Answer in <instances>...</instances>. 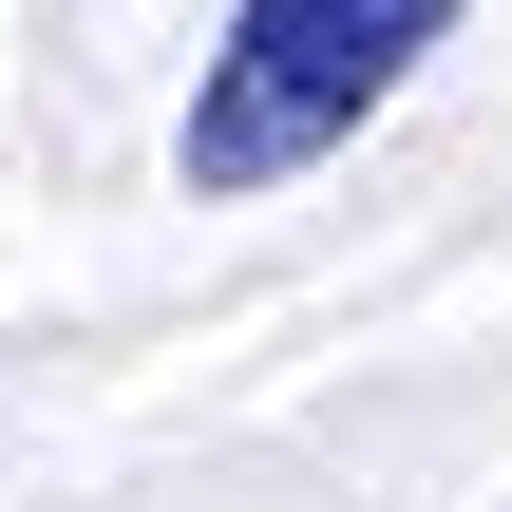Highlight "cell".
<instances>
[{
    "instance_id": "cell-1",
    "label": "cell",
    "mask_w": 512,
    "mask_h": 512,
    "mask_svg": "<svg viewBox=\"0 0 512 512\" xmlns=\"http://www.w3.org/2000/svg\"><path fill=\"white\" fill-rule=\"evenodd\" d=\"M475 0H247L228 38H209V76H190V133H171V171L209 190V209H247V190H285V171H323L437 38H456Z\"/></svg>"
}]
</instances>
